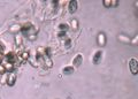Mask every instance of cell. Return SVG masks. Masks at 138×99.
<instances>
[{"label":"cell","mask_w":138,"mask_h":99,"mask_svg":"<svg viewBox=\"0 0 138 99\" xmlns=\"http://www.w3.org/2000/svg\"><path fill=\"white\" fill-rule=\"evenodd\" d=\"M15 44H16V46L17 47H20V46H22V44H23V37H22V35L21 34H16L15 35Z\"/></svg>","instance_id":"11"},{"label":"cell","mask_w":138,"mask_h":99,"mask_svg":"<svg viewBox=\"0 0 138 99\" xmlns=\"http://www.w3.org/2000/svg\"><path fill=\"white\" fill-rule=\"evenodd\" d=\"M129 69H130V72H131V74L137 75V73H138V61H137V59L131 58L129 60Z\"/></svg>","instance_id":"3"},{"label":"cell","mask_w":138,"mask_h":99,"mask_svg":"<svg viewBox=\"0 0 138 99\" xmlns=\"http://www.w3.org/2000/svg\"><path fill=\"white\" fill-rule=\"evenodd\" d=\"M4 65V67H5V69H6V72H8V73H12L14 70V63H11V62H5V63H2Z\"/></svg>","instance_id":"12"},{"label":"cell","mask_w":138,"mask_h":99,"mask_svg":"<svg viewBox=\"0 0 138 99\" xmlns=\"http://www.w3.org/2000/svg\"><path fill=\"white\" fill-rule=\"evenodd\" d=\"M119 5L117 0H111V7H116Z\"/></svg>","instance_id":"23"},{"label":"cell","mask_w":138,"mask_h":99,"mask_svg":"<svg viewBox=\"0 0 138 99\" xmlns=\"http://www.w3.org/2000/svg\"><path fill=\"white\" fill-rule=\"evenodd\" d=\"M119 41L122 42L123 44H129L130 43V38L127 37V36H124V35H120V36H119Z\"/></svg>","instance_id":"15"},{"label":"cell","mask_w":138,"mask_h":99,"mask_svg":"<svg viewBox=\"0 0 138 99\" xmlns=\"http://www.w3.org/2000/svg\"><path fill=\"white\" fill-rule=\"evenodd\" d=\"M137 42H138V36L136 35V36L132 38V41H130V43H131L132 45H137Z\"/></svg>","instance_id":"22"},{"label":"cell","mask_w":138,"mask_h":99,"mask_svg":"<svg viewBox=\"0 0 138 99\" xmlns=\"http://www.w3.org/2000/svg\"><path fill=\"white\" fill-rule=\"evenodd\" d=\"M101 59H103V52H101L100 50H98V51L94 52L93 56H92V62H93L94 65H98L101 61Z\"/></svg>","instance_id":"5"},{"label":"cell","mask_w":138,"mask_h":99,"mask_svg":"<svg viewBox=\"0 0 138 99\" xmlns=\"http://www.w3.org/2000/svg\"><path fill=\"white\" fill-rule=\"evenodd\" d=\"M58 28H59V31L67 32V31H68V29H69V24H67V23H60Z\"/></svg>","instance_id":"13"},{"label":"cell","mask_w":138,"mask_h":99,"mask_svg":"<svg viewBox=\"0 0 138 99\" xmlns=\"http://www.w3.org/2000/svg\"><path fill=\"white\" fill-rule=\"evenodd\" d=\"M61 43H62L63 45L66 46V47H70V45H71V39L68 38V37H66V38L62 39V42H61Z\"/></svg>","instance_id":"17"},{"label":"cell","mask_w":138,"mask_h":99,"mask_svg":"<svg viewBox=\"0 0 138 99\" xmlns=\"http://www.w3.org/2000/svg\"><path fill=\"white\" fill-rule=\"evenodd\" d=\"M73 67L74 68H77V67H80L81 65H82V62H83V55L81 53H78V54H76L75 56H74V59H73Z\"/></svg>","instance_id":"4"},{"label":"cell","mask_w":138,"mask_h":99,"mask_svg":"<svg viewBox=\"0 0 138 99\" xmlns=\"http://www.w3.org/2000/svg\"><path fill=\"white\" fill-rule=\"evenodd\" d=\"M15 82H16V74H15L14 72L9 73L8 80H7V85H9V86H14Z\"/></svg>","instance_id":"7"},{"label":"cell","mask_w":138,"mask_h":99,"mask_svg":"<svg viewBox=\"0 0 138 99\" xmlns=\"http://www.w3.org/2000/svg\"><path fill=\"white\" fill-rule=\"evenodd\" d=\"M103 4L106 8H109V7H111V0H104Z\"/></svg>","instance_id":"21"},{"label":"cell","mask_w":138,"mask_h":99,"mask_svg":"<svg viewBox=\"0 0 138 99\" xmlns=\"http://www.w3.org/2000/svg\"><path fill=\"white\" fill-rule=\"evenodd\" d=\"M97 43H98L99 46H105L106 45V36H105L104 32H100V34L98 35V38H97Z\"/></svg>","instance_id":"8"},{"label":"cell","mask_w":138,"mask_h":99,"mask_svg":"<svg viewBox=\"0 0 138 99\" xmlns=\"http://www.w3.org/2000/svg\"><path fill=\"white\" fill-rule=\"evenodd\" d=\"M78 8V2L76 0H71V1L68 2V11L70 14H74Z\"/></svg>","instance_id":"6"},{"label":"cell","mask_w":138,"mask_h":99,"mask_svg":"<svg viewBox=\"0 0 138 99\" xmlns=\"http://www.w3.org/2000/svg\"><path fill=\"white\" fill-rule=\"evenodd\" d=\"M70 27H71V29H73V30H76L78 28V21L76 20V18H73V20H71Z\"/></svg>","instance_id":"18"},{"label":"cell","mask_w":138,"mask_h":99,"mask_svg":"<svg viewBox=\"0 0 138 99\" xmlns=\"http://www.w3.org/2000/svg\"><path fill=\"white\" fill-rule=\"evenodd\" d=\"M58 37H59V38H61V39L66 38V37H67V32H63V31H59V32H58Z\"/></svg>","instance_id":"20"},{"label":"cell","mask_w":138,"mask_h":99,"mask_svg":"<svg viewBox=\"0 0 138 99\" xmlns=\"http://www.w3.org/2000/svg\"><path fill=\"white\" fill-rule=\"evenodd\" d=\"M21 59H22L23 61H25V60H28L29 59V56H30V54H29V52L28 51H23L22 53H21Z\"/></svg>","instance_id":"19"},{"label":"cell","mask_w":138,"mask_h":99,"mask_svg":"<svg viewBox=\"0 0 138 99\" xmlns=\"http://www.w3.org/2000/svg\"><path fill=\"white\" fill-rule=\"evenodd\" d=\"M40 62H43L45 66H46L47 68H51L52 66H53V62H52V60H51V58L50 56H47V55H44L43 56V59H42V61Z\"/></svg>","instance_id":"9"},{"label":"cell","mask_w":138,"mask_h":99,"mask_svg":"<svg viewBox=\"0 0 138 99\" xmlns=\"http://www.w3.org/2000/svg\"><path fill=\"white\" fill-rule=\"evenodd\" d=\"M4 60H5L4 53H0V63H4Z\"/></svg>","instance_id":"26"},{"label":"cell","mask_w":138,"mask_h":99,"mask_svg":"<svg viewBox=\"0 0 138 99\" xmlns=\"http://www.w3.org/2000/svg\"><path fill=\"white\" fill-rule=\"evenodd\" d=\"M18 60V56L15 52H8V53H5V60H4V63L5 62H11V63H15L17 62Z\"/></svg>","instance_id":"2"},{"label":"cell","mask_w":138,"mask_h":99,"mask_svg":"<svg viewBox=\"0 0 138 99\" xmlns=\"http://www.w3.org/2000/svg\"><path fill=\"white\" fill-rule=\"evenodd\" d=\"M20 32L22 35V37H29L30 35H37L38 32V27H35L34 24L31 23H25V24L21 25V29H20Z\"/></svg>","instance_id":"1"},{"label":"cell","mask_w":138,"mask_h":99,"mask_svg":"<svg viewBox=\"0 0 138 99\" xmlns=\"http://www.w3.org/2000/svg\"><path fill=\"white\" fill-rule=\"evenodd\" d=\"M74 72H75V68L73 66H67V67L62 68V73L65 75H71V74H74Z\"/></svg>","instance_id":"10"},{"label":"cell","mask_w":138,"mask_h":99,"mask_svg":"<svg viewBox=\"0 0 138 99\" xmlns=\"http://www.w3.org/2000/svg\"><path fill=\"white\" fill-rule=\"evenodd\" d=\"M20 29H21V27L18 24H14V25H12L11 28H9V31L11 32H13V34H18V31H20Z\"/></svg>","instance_id":"14"},{"label":"cell","mask_w":138,"mask_h":99,"mask_svg":"<svg viewBox=\"0 0 138 99\" xmlns=\"http://www.w3.org/2000/svg\"><path fill=\"white\" fill-rule=\"evenodd\" d=\"M28 39H29V41H36V39H37V35H30L29 37H28Z\"/></svg>","instance_id":"25"},{"label":"cell","mask_w":138,"mask_h":99,"mask_svg":"<svg viewBox=\"0 0 138 99\" xmlns=\"http://www.w3.org/2000/svg\"><path fill=\"white\" fill-rule=\"evenodd\" d=\"M8 76H9V73H8V72H6L5 74H2L0 83H1V84H7V80H8Z\"/></svg>","instance_id":"16"},{"label":"cell","mask_w":138,"mask_h":99,"mask_svg":"<svg viewBox=\"0 0 138 99\" xmlns=\"http://www.w3.org/2000/svg\"><path fill=\"white\" fill-rule=\"evenodd\" d=\"M6 73V69H5V67H4V65L2 63H0V74H5Z\"/></svg>","instance_id":"24"}]
</instances>
